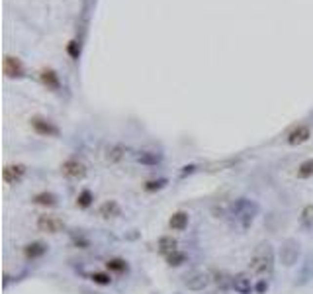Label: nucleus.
<instances>
[{"label": "nucleus", "instance_id": "6", "mask_svg": "<svg viewBox=\"0 0 313 294\" xmlns=\"http://www.w3.org/2000/svg\"><path fill=\"white\" fill-rule=\"evenodd\" d=\"M63 228H65L63 220H59L53 214H41L38 218V230L43 233H59Z\"/></svg>", "mask_w": 313, "mask_h": 294}, {"label": "nucleus", "instance_id": "25", "mask_svg": "<svg viewBox=\"0 0 313 294\" xmlns=\"http://www.w3.org/2000/svg\"><path fill=\"white\" fill-rule=\"evenodd\" d=\"M90 278H92L96 284H110V282H112L110 274H106V273H92Z\"/></svg>", "mask_w": 313, "mask_h": 294}, {"label": "nucleus", "instance_id": "26", "mask_svg": "<svg viewBox=\"0 0 313 294\" xmlns=\"http://www.w3.org/2000/svg\"><path fill=\"white\" fill-rule=\"evenodd\" d=\"M165 185H167V181H165V179H159V181H149V183L145 185V190L153 192V190H159V189H163Z\"/></svg>", "mask_w": 313, "mask_h": 294}, {"label": "nucleus", "instance_id": "12", "mask_svg": "<svg viewBox=\"0 0 313 294\" xmlns=\"http://www.w3.org/2000/svg\"><path fill=\"white\" fill-rule=\"evenodd\" d=\"M98 214H100L104 220H110V218H117V216L121 214V208H119V204H117L116 200H106V202L100 204Z\"/></svg>", "mask_w": 313, "mask_h": 294}, {"label": "nucleus", "instance_id": "13", "mask_svg": "<svg viewBox=\"0 0 313 294\" xmlns=\"http://www.w3.org/2000/svg\"><path fill=\"white\" fill-rule=\"evenodd\" d=\"M123 157H125V145H121V143H114V145H110L108 149H106V161L110 165L119 163Z\"/></svg>", "mask_w": 313, "mask_h": 294}, {"label": "nucleus", "instance_id": "19", "mask_svg": "<svg viewBox=\"0 0 313 294\" xmlns=\"http://www.w3.org/2000/svg\"><path fill=\"white\" fill-rule=\"evenodd\" d=\"M34 202L39 204V206H55L57 204V196L51 194V192H39L34 196Z\"/></svg>", "mask_w": 313, "mask_h": 294}, {"label": "nucleus", "instance_id": "5", "mask_svg": "<svg viewBox=\"0 0 313 294\" xmlns=\"http://www.w3.org/2000/svg\"><path fill=\"white\" fill-rule=\"evenodd\" d=\"M182 282H184V286H186L188 290L200 292V290H204V288L210 286L212 276H210L206 271H190V273L184 274V280H182Z\"/></svg>", "mask_w": 313, "mask_h": 294}, {"label": "nucleus", "instance_id": "21", "mask_svg": "<svg viewBox=\"0 0 313 294\" xmlns=\"http://www.w3.org/2000/svg\"><path fill=\"white\" fill-rule=\"evenodd\" d=\"M301 226L307 228V230L313 228V204L303 208V212H301Z\"/></svg>", "mask_w": 313, "mask_h": 294}, {"label": "nucleus", "instance_id": "4", "mask_svg": "<svg viewBox=\"0 0 313 294\" xmlns=\"http://www.w3.org/2000/svg\"><path fill=\"white\" fill-rule=\"evenodd\" d=\"M61 173H63V177L69 179V181H80V179L86 177V165H84L80 159H77V157H69V159L61 165Z\"/></svg>", "mask_w": 313, "mask_h": 294}, {"label": "nucleus", "instance_id": "9", "mask_svg": "<svg viewBox=\"0 0 313 294\" xmlns=\"http://www.w3.org/2000/svg\"><path fill=\"white\" fill-rule=\"evenodd\" d=\"M2 71H4V75H6L8 79H20V77H24V65H22V61L16 59V57H10V55L4 57V61H2Z\"/></svg>", "mask_w": 313, "mask_h": 294}, {"label": "nucleus", "instance_id": "1", "mask_svg": "<svg viewBox=\"0 0 313 294\" xmlns=\"http://www.w3.org/2000/svg\"><path fill=\"white\" fill-rule=\"evenodd\" d=\"M251 273L254 276H270L274 271V249L268 241H262L254 247L251 255Z\"/></svg>", "mask_w": 313, "mask_h": 294}, {"label": "nucleus", "instance_id": "10", "mask_svg": "<svg viewBox=\"0 0 313 294\" xmlns=\"http://www.w3.org/2000/svg\"><path fill=\"white\" fill-rule=\"evenodd\" d=\"M231 284L233 288L239 292V294H251L253 292V278L247 274V273H239L231 278Z\"/></svg>", "mask_w": 313, "mask_h": 294}, {"label": "nucleus", "instance_id": "15", "mask_svg": "<svg viewBox=\"0 0 313 294\" xmlns=\"http://www.w3.org/2000/svg\"><path fill=\"white\" fill-rule=\"evenodd\" d=\"M39 77H41L43 84H47V86L53 88V90H57V88L61 86V81H59V77H57V73H55L53 69H43Z\"/></svg>", "mask_w": 313, "mask_h": 294}, {"label": "nucleus", "instance_id": "2", "mask_svg": "<svg viewBox=\"0 0 313 294\" xmlns=\"http://www.w3.org/2000/svg\"><path fill=\"white\" fill-rule=\"evenodd\" d=\"M256 214H258V204L253 202V200H249V198H239V200L231 206V216L239 222V226H241L243 230H247V228L253 224V220H254Z\"/></svg>", "mask_w": 313, "mask_h": 294}, {"label": "nucleus", "instance_id": "16", "mask_svg": "<svg viewBox=\"0 0 313 294\" xmlns=\"http://www.w3.org/2000/svg\"><path fill=\"white\" fill-rule=\"evenodd\" d=\"M45 251H47V247H45L43 243H39V241L28 243V245L24 247V255H26L28 259H38V257H41Z\"/></svg>", "mask_w": 313, "mask_h": 294}, {"label": "nucleus", "instance_id": "20", "mask_svg": "<svg viewBox=\"0 0 313 294\" xmlns=\"http://www.w3.org/2000/svg\"><path fill=\"white\" fill-rule=\"evenodd\" d=\"M309 177H313V159H307L297 167V179H309Z\"/></svg>", "mask_w": 313, "mask_h": 294}, {"label": "nucleus", "instance_id": "27", "mask_svg": "<svg viewBox=\"0 0 313 294\" xmlns=\"http://www.w3.org/2000/svg\"><path fill=\"white\" fill-rule=\"evenodd\" d=\"M77 42H71L69 43V53H71V57H78V49H77Z\"/></svg>", "mask_w": 313, "mask_h": 294}, {"label": "nucleus", "instance_id": "11", "mask_svg": "<svg viewBox=\"0 0 313 294\" xmlns=\"http://www.w3.org/2000/svg\"><path fill=\"white\" fill-rule=\"evenodd\" d=\"M309 137H311V129H309L307 126H297L293 131H290L288 143H290V145H301V143H305Z\"/></svg>", "mask_w": 313, "mask_h": 294}, {"label": "nucleus", "instance_id": "3", "mask_svg": "<svg viewBox=\"0 0 313 294\" xmlns=\"http://www.w3.org/2000/svg\"><path fill=\"white\" fill-rule=\"evenodd\" d=\"M299 253H301V249H299L297 239L288 237L280 247V263L284 267H293L297 263V259H299Z\"/></svg>", "mask_w": 313, "mask_h": 294}, {"label": "nucleus", "instance_id": "14", "mask_svg": "<svg viewBox=\"0 0 313 294\" xmlns=\"http://www.w3.org/2000/svg\"><path fill=\"white\" fill-rule=\"evenodd\" d=\"M169 226H171V230H175V231H184L186 226H188V214H186V212H176V214H173V218L169 220Z\"/></svg>", "mask_w": 313, "mask_h": 294}, {"label": "nucleus", "instance_id": "7", "mask_svg": "<svg viewBox=\"0 0 313 294\" xmlns=\"http://www.w3.org/2000/svg\"><path fill=\"white\" fill-rule=\"evenodd\" d=\"M30 122H32L34 131H36V133H39V135H45V137L59 135V127H57V126H53L49 120H45V118H41V116H34Z\"/></svg>", "mask_w": 313, "mask_h": 294}, {"label": "nucleus", "instance_id": "8", "mask_svg": "<svg viewBox=\"0 0 313 294\" xmlns=\"http://www.w3.org/2000/svg\"><path fill=\"white\" fill-rule=\"evenodd\" d=\"M26 177V165L16 163V165H6L2 171V179L6 185H18Z\"/></svg>", "mask_w": 313, "mask_h": 294}, {"label": "nucleus", "instance_id": "23", "mask_svg": "<svg viewBox=\"0 0 313 294\" xmlns=\"http://www.w3.org/2000/svg\"><path fill=\"white\" fill-rule=\"evenodd\" d=\"M77 204H78L80 208H88V206L92 204V192H90V190H82V192L78 194V198H77Z\"/></svg>", "mask_w": 313, "mask_h": 294}, {"label": "nucleus", "instance_id": "18", "mask_svg": "<svg viewBox=\"0 0 313 294\" xmlns=\"http://www.w3.org/2000/svg\"><path fill=\"white\" fill-rule=\"evenodd\" d=\"M137 161H139L141 165H149V167H153V165H156V163L161 161V155L151 153V151H141V153L137 155Z\"/></svg>", "mask_w": 313, "mask_h": 294}, {"label": "nucleus", "instance_id": "24", "mask_svg": "<svg viewBox=\"0 0 313 294\" xmlns=\"http://www.w3.org/2000/svg\"><path fill=\"white\" fill-rule=\"evenodd\" d=\"M108 269H110V271H116V273H123V271L127 269V265H125V261H121V259H112V261H108Z\"/></svg>", "mask_w": 313, "mask_h": 294}, {"label": "nucleus", "instance_id": "17", "mask_svg": "<svg viewBox=\"0 0 313 294\" xmlns=\"http://www.w3.org/2000/svg\"><path fill=\"white\" fill-rule=\"evenodd\" d=\"M176 247H178V241H176L173 235H163V237L159 239V251L165 253V255L176 251Z\"/></svg>", "mask_w": 313, "mask_h": 294}, {"label": "nucleus", "instance_id": "22", "mask_svg": "<svg viewBox=\"0 0 313 294\" xmlns=\"http://www.w3.org/2000/svg\"><path fill=\"white\" fill-rule=\"evenodd\" d=\"M167 261H169V265L171 267H178V265H182L184 261H186V253H182V251H173V253H169L167 255Z\"/></svg>", "mask_w": 313, "mask_h": 294}]
</instances>
